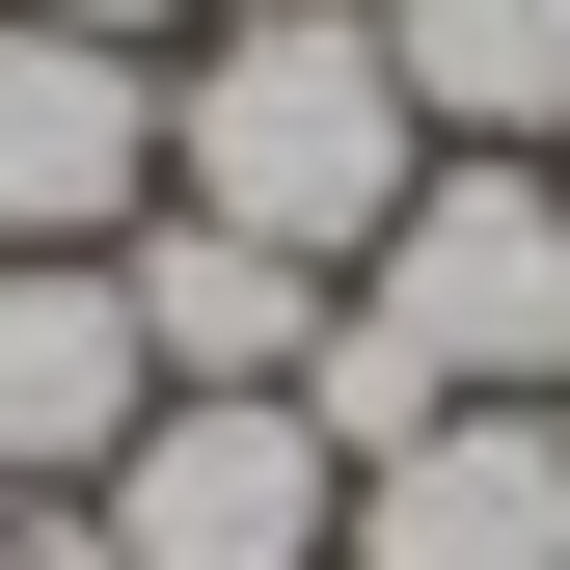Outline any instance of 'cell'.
<instances>
[{"mask_svg": "<svg viewBox=\"0 0 570 570\" xmlns=\"http://www.w3.org/2000/svg\"><path fill=\"white\" fill-rule=\"evenodd\" d=\"M164 218V55L0 28V245H136Z\"/></svg>", "mask_w": 570, "mask_h": 570, "instance_id": "obj_4", "label": "cell"}, {"mask_svg": "<svg viewBox=\"0 0 570 570\" xmlns=\"http://www.w3.org/2000/svg\"><path fill=\"white\" fill-rule=\"evenodd\" d=\"M353 326L435 353L462 407H570V164H435L353 245Z\"/></svg>", "mask_w": 570, "mask_h": 570, "instance_id": "obj_2", "label": "cell"}, {"mask_svg": "<svg viewBox=\"0 0 570 570\" xmlns=\"http://www.w3.org/2000/svg\"><path fill=\"white\" fill-rule=\"evenodd\" d=\"M543 164H570V136H543Z\"/></svg>", "mask_w": 570, "mask_h": 570, "instance_id": "obj_11", "label": "cell"}, {"mask_svg": "<svg viewBox=\"0 0 570 570\" xmlns=\"http://www.w3.org/2000/svg\"><path fill=\"white\" fill-rule=\"evenodd\" d=\"M381 82L435 109V164H543L570 136V0H381Z\"/></svg>", "mask_w": 570, "mask_h": 570, "instance_id": "obj_8", "label": "cell"}, {"mask_svg": "<svg viewBox=\"0 0 570 570\" xmlns=\"http://www.w3.org/2000/svg\"><path fill=\"white\" fill-rule=\"evenodd\" d=\"M0 28H109V55H164V0H0Z\"/></svg>", "mask_w": 570, "mask_h": 570, "instance_id": "obj_9", "label": "cell"}, {"mask_svg": "<svg viewBox=\"0 0 570 570\" xmlns=\"http://www.w3.org/2000/svg\"><path fill=\"white\" fill-rule=\"evenodd\" d=\"M82 517H109V570H326L353 543V462L299 435V381H164Z\"/></svg>", "mask_w": 570, "mask_h": 570, "instance_id": "obj_3", "label": "cell"}, {"mask_svg": "<svg viewBox=\"0 0 570 570\" xmlns=\"http://www.w3.org/2000/svg\"><path fill=\"white\" fill-rule=\"evenodd\" d=\"M407 190H435V109L381 82V0H245V28L164 82V218H245V245L353 272Z\"/></svg>", "mask_w": 570, "mask_h": 570, "instance_id": "obj_1", "label": "cell"}, {"mask_svg": "<svg viewBox=\"0 0 570 570\" xmlns=\"http://www.w3.org/2000/svg\"><path fill=\"white\" fill-rule=\"evenodd\" d=\"M164 353H136V272L109 245H0V489H109Z\"/></svg>", "mask_w": 570, "mask_h": 570, "instance_id": "obj_5", "label": "cell"}, {"mask_svg": "<svg viewBox=\"0 0 570 570\" xmlns=\"http://www.w3.org/2000/svg\"><path fill=\"white\" fill-rule=\"evenodd\" d=\"M0 570H28V489H0Z\"/></svg>", "mask_w": 570, "mask_h": 570, "instance_id": "obj_10", "label": "cell"}, {"mask_svg": "<svg viewBox=\"0 0 570 570\" xmlns=\"http://www.w3.org/2000/svg\"><path fill=\"white\" fill-rule=\"evenodd\" d=\"M326 570H570V407H435Z\"/></svg>", "mask_w": 570, "mask_h": 570, "instance_id": "obj_6", "label": "cell"}, {"mask_svg": "<svg viewBox=\"0 0 570 570\" xmlns=\"http://www.w3.org/2000/svg\"><path fill=\"white\" fill-rule=\"evenodd\" d=\"M109 272H136V353H164V381H299L326 353V272L245 245V218H136Z\"/></svg>", "mask_w": 570, "mask_h": 570, "instance_id": "obj_7", "label": "cell"}]
</instances>
